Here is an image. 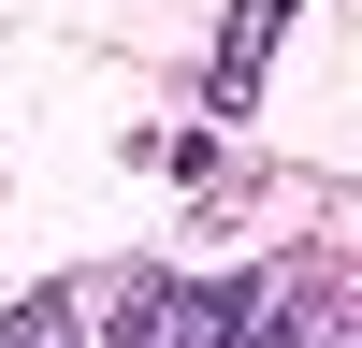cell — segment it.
<instances>
[{
  "mask_svg": "<svg viewBox=\"0 0 362 348\" xmlns=\"http://www.w3.org/2000/svg\"><path fill=\"white\" fill-rule=\"evenodd\" d=\"M247 305H261V276H131L87 305V334L102 348H218Z\"/></svg>",
  "mask_w": 362,
  "mask_h": 348,
  "instance_id": "1",
  "label": "cell"
},
{
  "mask_svg": "<svg viewBox=\"0 0 362 348\" xmlns=\"http://www.w3.org/2000/svg\"><path fill=\"white\" fill-rule=\"evenodd\" d=\"M305 15V0H232V29H218V102H261V73H276V29Z\"/></svg>",
  "mask_w": 362,
  "mask_h": 348,
  "instance_id": "2",
  "label": "cell"
},
{
  "mask_svg": "<svg viewBox=\"0 0 362 348\" xmlns=\"http://www.w3.org/2000/svg\"><path fill=\"white\" fill-rule=\"evenodd\" d=\"M0 348H87V290H15Z\"/></svg>",
  "mask_w": 362,
  "mask_h": 348,
  "instance_id": "3",
  "label": "cell"
}]
</instances>
